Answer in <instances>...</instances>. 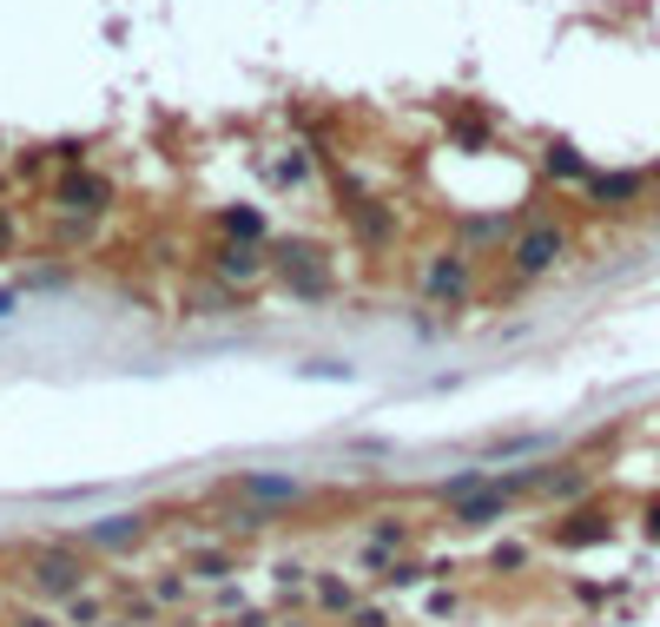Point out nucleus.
<instances>
[{
    "label": "nucleus",
    "instance_id": "nucleus-16",
    "mask_svg": "<svg viewBox=\"0 0 660 627\" xmlns=\"http://www.w3.org/2000/svg\"><path fill=\"white\" fill-rule=\"evenodd\" d=\"M502 231H509V225H502V218H469V238H476V245H496V238H502Z\"/></svg>",
    "mask_w": 660,
    "mask_h": 627
},
{
    "label": "nucleus",
    "instance_id": "nucleus-17",
    "mask_svg": "<svg viewBox=\"0 0 660 627\" xmlns=\"http://www.w3.org/2000/svg\"><path fill=\"white\" fill-rule=\"evenodd\" d=\"M350 627H390V621H383L377 608H364V615H350Z\"/></svg>",
    "mask_w": 660,
    "mask_h": 627
},
{
    "label": "nucleus",
    "instance_id": "nucleus-19",
    "mask_svg": "<svg viewBox=\"0 0 660 627\" xmlns=\"http://www.w3.org/2000/svg\"><path fill=\"white\" fill-rule=\"evenodd\" d=\"M648 536H654V542H660V502H654V509H648Z\"/></svg>",
    "mask_w": 660,
    "mask_h": 627
},
{
    "label": "nucleus",
    "instance_id": "nucleus-8",
    "mask_svg": "<svg viewBox=\"0 0 660 627\" xmlns=\"http://www.w3.org/2000/svg\"><path fill=\"white\" fill-rule=\"evenodd\" d=\"M99 205H106L99 179H66V185H59V212H86V218H93Z\"/></svg>",
    "mask_w": 660,
    "mask_h": 627
},
{
    "label": "nucleus",
    "instance_id": "nucleus-12",
    "mask_svg": "<svg viewBox=\"0 0 660 627\" xmlns=\"http://www.w3.org/2000/svg\"><path fill=\"white\" fill-rule=\"evenodd\" d=\"M218 271L245 284V278H258V251H251V245H231V251H218Z\"/></svg>",
    "mask_w": 660,
    "mask_h": 627
},
{
    "label": "nucleus",
    "instance_id": "nucleus-21",
    "mask_svg": "<svg viewBox=\"0 0 660 627\" xmlns=\"http://www.w3.org/2000/svg\"><path fill=\"white\" fill-rule=\"evenodd\" d=\"M106 627H132V615H112V621H106Z\"/></svg>",
    "mask_w": 660,
    "mask_h": 627
},
{
    "label": "nucleus",
    "instance_id": "nucleus-13",
    "mask_svg": "<svg viewBox=\"0 0 660 627\" xmlns=\"http://www.w3.org/2000/svg\"><path fill=\"white\" fill-rule=\"evenodd\" d=\"M317 608H324V615H350V608H357V595H350L344 582H317Z\"/></svg>",
    "mask_w": 660,
    "mask_h": 627
},
{
    "label": "nucleus",
    "instance_id": "nucleus-14",
    "mask_svg": "<svg viewBox=\"0 0 660 627\" xmlns=\"http://www.w3.org/2000/svg\"><path fill=\"white\" fill-rule=\"evenodd\" d=\"M225 231H231V238H264V218H258L251 205H245V212L231 205V212H225Z\"/></svg>",
    "mask_w": 660,
    "mask_h": 627
},
{
    "label": "nucleus",
    "instance_id": "nucleus-7",
    "mask_svg": "<svg viewBox=\"0 0 660 627\" xmlns=\"http://www.w3.org/2000/svg\"><path fill=\"white\" fill-rule=\"evenodd\" d=\"M238 489H245L251 502H297V496H304V483H297V476H245Z\"/></svg>",
    "mask_w": 660,
    "mask_h": 627
},
{
    "label": "nucleus",
    "instance_id": "nucleus-4",
    "mask_svg": "<svg viewBox=\"0 0 660 627\" xmlns=\"http://www.w3.org/2000/svg\"><path fill=\"white\" fill-rule=\"evenodd\" d=\"M139 536H145V516H99V522L79 529L86 549H119V542H139Z\"/></svg>",
    "mask_w": 660,
    "mask_h": 627
},
{
    "label": "nucleus",
    "instance_id": "nucleus-15",
    "mask_svg": "<svg viewBox=\"0 0 660 627\" xmlns=\"http://www.w3.org/2000/svg\"><path fill=\"white\" fill-rule=\"evenodd\" d=\"M549 172H562V179H588L582 159H575V145H549Z\"/></svg>",
    "mask_w": 660,
    "mask_h": 627
},
{
    "label": "nucleus",
    "instance_id": "nucleus-3",
    "mask_svg": "<svg viewBox=\"0 0 660 627\" xmlns=\"http://www.w3.org/2000/svg\"><path fill=\"white\" fill-rule=\"evenodd\" d=\"M278 271H284V284L297 298H324V284H331V271H324V258L311 245H278Z\"/></svg>",
    "mask_w": 660,
    "mask_h": 627
},
{
    "label": "nucleus",
    "instance_id": "nucleus-20",
    "mask_svg": "<svg viewBox=\"0 0 660 627\" xmlns=\"http://www.w3.org/2000/svg\"><path fill=\"white\" fill-rule=\"evenodd\" d=\"M7 311H13V291H0V317H7Z\"/></svg>",
    "mask_w": 660,
    "mask_h": 627
},
{
    "label": "nucleus",
    "instance_id": "nucleus-5",
    "mask_svg": "<svg viewBox=\"0 0 660 627\" xmlns=\"http://www.w3.org/2000/svg\"><path fill=\"white\" fill-rule=\"evenodd\" d=\"M502 496H509V483H502V489H476V496L450 502V522H463V529H489V522L502 516Z\"/></svg>",
    "mask_w": 660,
    "mask_h": 627
},
{
    "label": "nucleus",
    "instance_id": "nucleus-22",
    "mask_svg": "<svg viewBox=\"0 0 660 627\" xmlns=\"http://www.w3.org/2000/svg\"><path fill=\"white\" fill-rule=\"evenodd\" d=\"M0 251H7V218H0Z\"/></svg>",
    "mask_w": 660,
    "mask_h": 627
},
{
    "label": "nucleus",
    "instance_id": "nucleus-10",
    "mask_svg": "<svg viewBox=\"0 0 660 627\" xmlns=\"http://www.w3.org/2000/svg\"><path fill=\"white\" fill-rule=\"evenodd\" d=\"M588 192H595L602 205H628V198H641V179H635V172H615V179H588Z\"/></svg>",
    "mask_w": 660,
    "mask_h": 627
},
{
    "label": "nucleus",
    "instance_id": "nucleus-2",
    "mask_svg": "<svg viewBox=\"0 0 660 627\" xmlns=\"http://www.w3.org/2000/svg\"><path fill=\"white\" fill-rule=\"evenodd\" d=\"M562 258H569V231H562V225H535V231H522L516 251H509V264H516L522 278H542V271H555Z\"/></svg>",
    "mask_w": 660,
    "mask_h": 627
},
{
    "label": "nucleus",
    "instance_id": "nucleus-11",
    "mask_svg": "<svg viewBox=\"0 0 660 627\" xmlns=\"http://www.w3.org/2000/svg\"><path fill=\"white\" fill-rule=\"evenodd\" d=\"M106 621H112V615H106V602H99V595H86V588H79V595L66 602V627H106Z\"/></svg>",
    "mask_w": 660,
    "mask_h": 627
},
{
    "label": "nucleus",
    "instance_id": "nucleus-9",
    "mask_svg": "<svg viewBox=\"0 0 660 627\" xmlns=\"http://www.w3.org/2000/svg\"><path fill=\"white\" fill-rule=\"evenodd\" d=\"M555 542H562V549H588V542H608V522H602V516H575V522H562V529H555Z\"/></svg>",
    "mask_w": 660,
    "mask_h": 627
},
{
    "label": "nucleus",
    "instance_id": "nucleus-1",
    "mask_svg": "<svg viewBox=\"0 0 660 627\" xmlns=\"http://www.w3.org/2000/svg\"><path fill=\"white\" fill-rule=\"evenodd\" d=\"M26 582H33L40 595H53V602H73V595L93 582V569L79 562V549H33V555H26Z\"/></svg>",
    "mask_w": 660,
    "mask_h": 627
},
{
    "label": "nucleus",
    "instance_id": "nucleus-6",
    "mask_svg": "<svg viewBox=\"0 0 660 627\" xmlns=\"http://www.w3.org/2000/svg\"><path fill=\"white\" fill-rule=\"evenodd\" d=\"M469 291V258H436L430 264V298H463Z\"/></svg>",
    "mask_w": 660,
    "mask_h": 627
},
{
    "label": "nucleus",
    "instance_id": "nucleus-18",
    "mask_svg": "<svg viewBox=\"0 0 660 627\" xmlns=\"http://www.w3.org/2000/svg\"><path fill=\"white\" fill-rule=\"evenodd\" d=\"M13 627H53V621H46V615H20Z\"/></svg>",
    "mask_w": 660,
    "mask_h": 627
}]
</instances>
